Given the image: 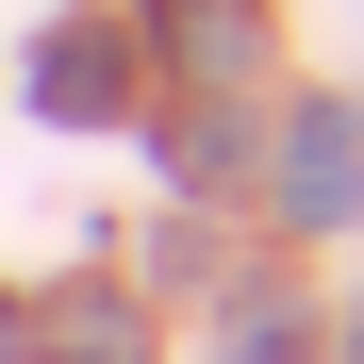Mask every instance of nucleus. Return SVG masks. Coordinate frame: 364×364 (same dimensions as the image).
I'll return each mask as SVG.
<instances>
[{
	"mask_svg": "<svg viewBox=\"0 0 364 364\" xmlns=\"http://www.w3.org/2000/svg\"><path fill=\"white\" fill-rule=\"evenodd\" d=\"M0 348H17V315H0Z\"/></svg>",
	"mask_w": 364,
	"mask_h": 364,
	"instance_id": "20e7f679",
	"label": "nucleus"
},
{
	"mask_svg": "<svg viewBox=\"0 0 364 364\" xmlns=\"http://www.w3.org/2000/svg\"><path fill=\"white\" fill-rule=\"evenodd\" d=\"M364 166H348V116H298V215H348Z\"/></svg>",
	"mask_w": 364,
	"mask_h": 364,
	"instance_id": "f03ea898",
	"label": "nucleus"
},
{
	"mask_svg": "<svg viewBox=\"0 0 364 364\" xmlns=\"http://www.w3.org/2000/svg\"><path fill=\"white\" fill-rule=\"evenodd\" d=\"M33 100H50V116H116V50H100V17H67V33H50Z\"/></svg>",
	"mask_w": 364,
	"mask_h": 364,
	"instance_id": "f257e3e1",
	"label": "nucleus"
},
{
	"mask_svg": "<svg viewBox=\"0 0 364 364\" xmlns=\"http://www.w3.org/2000/svg\"><path fill=\"white\" fill-rule=\"evenodd\" d=\"M67 364H133V315H116V298H83V315H67Z\"/></svg>",
	"mask_w": 364,
	"mask_h": 364,
	"instance_id": "7ed1b4c3",
	"label": "nucleus"
}]
</instances>
